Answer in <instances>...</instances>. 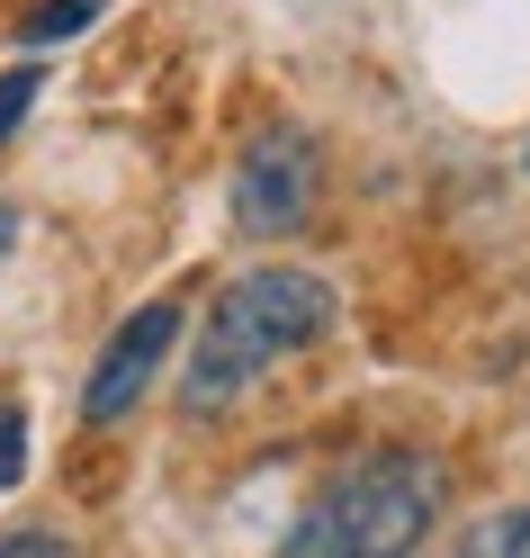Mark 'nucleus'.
I'll list each match as a JSON object with an SVG mask.
<instances>
[{
	"mask_svg": "<svg viewBox=\"0 0 530 558\" xmlns=\"http://www.w3.org/2000/svg\"><path fill=\"white\" fill-rule=\"evenodd\" d=\"M324 325H333V289L315 270H243V279H225L217 306H207V325H198V352L181 369V405L189 414L234 405L252 378H270L288 352H306Z\"/></svg>",
	"mask_w": 530,
	"mask_h": 558,
	"instance_id": "1",
	"label": "nucleus"
},
{
	"mask_svg": "<svg viewBox=\"0 0 530 558\" xmlns=\"http://www.w3.org/2000/svg\"><path fill=\"white\" fill-rule=\"evenodd\" d=\"M441 522V460L422 450H360L350 469L315 486L279 558H414Z\"/></svg>",
	"mask_w": 530,
	"mask_h": 558,
	"instance_id": "2",
	"label": "nucleus"
},
{
	"mask_svg": "<svg viewBox=\"0 0 530 558\" xmlns=\"http://www.w3.org/2000/svg\"><path fill=\"white\" fill-rule=\"evenodd\" d=\"M315 217V145L297 126L252 135V154L234 171V226L243 234H297Z\"/></svg>",
	"mask_w": 530,
	"mask_h": 558,
	"instance_id": "3",
	"label": "nucleus"
},
{
	"mask_svg": "<svg viewBox=\"0 0 530 558\" xmlns=\"http://www.w3.org/2000/svg\"><path fill=\"white\" fill-rule=\"evenodd\" d=\"M171 342H181V306H171V298L135 306V316L109 333V352H99L90 388H82V424H118V414H135V397H145L153 369L171 361Z\"/></svg>",
	"mask_w": 530,
	"mask_h": 558,
	"instance_id": "4",
	"label": "nucleus"
},
{
	"mask_svg": "<svg viewBox=\"0 0 530 558\" xmlns=\"http://www.w3.org/2000/svg\"><path fill=\"white\" fill-rule=\"evenodd\" d=\"M458 558H530V513H485L468 541H458Z\"/></svg>",
	"mask_w": 530,
	"mask_h": 558,
	"instance_id": "5",
	"label": "nucleus"
},
{
	"mask_svg": "<svg viewBox=\"0 0 530 558\" xmlns=\"http://www.w3.org/2000/svg\"><path fill=\"white\" fill-rule=\"evenodd\" d=\"M90 19H99V0H46V10H27L19 37H27V46H54V37H82Z\"/></svg>",
	"mask_w": 530,
	"mask_h": 558,
	"instance_id": "6",
	"label": "nucleus"
},
{
	"mask_svg": "<svg viewBox=\"0 0 530 558\" xmlns=\"http://www.w3.org/2000/svg\"><path fill=\"white\" fill-rule=\"evenodd\" d=\"M37 82H46L37 63H19V73H0V145L19 135V118H27V109H37Z\"/></svg>",
	"mask_w": 530,
	"mask_h": 558,
	"instance_id": "7",
	"label": "nucleus"
},
{
	"mask_svg": "<svg viewBox=\"0 0 530 558\" xmlns=\"http://www.w3.org/2000/svg\"><path fill=\"white\" fill-rule=\"evenodd\" d=\"M19 469H27V414L0 405V486H19Z\"/></svg>",
	"mask_w": 530,
	"mask_h": 558,
	"instance_id": "8",
	"label": "nucleus"
},
{
	"mask_svg": "<svg viewBox=\"0 0 530 558\" xmlns=\"http://www.w3.org/2000/svg\"><path fill=\"white\" fill-rule=\"evenodd\" d=\"M0 558H73V549H63L54 532H10V541H0Z\"/></svg>",
	"mask_w": 530,
	"mask_h": 558,
	"instance_id": "9",
	"label": "nucleus"
},
{
	"mask_svg": "<svg viewBox=\"0 0 530 558\" xmlns=\"http://www.w3.org/2000/svg\"><path fill=\"white\" fill-rule=\"evenodd\" d=\"M10 243H19V207H0V262H10Z\"/></svg>",
	"mask_w": 530,
	"mask_h": 558,
	"instance_id": "10",
	"label": "nucleus"
}]
</instances>
